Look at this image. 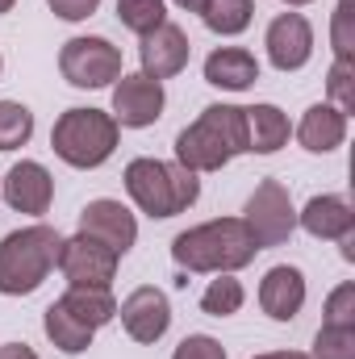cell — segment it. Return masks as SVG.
<instances>
[{"instance_id": "1", "label": "cell", "mask_w": 355, "mask_h": 359, "mask_svg": "<svg viewBox=\"0 0 355 359\" xmlns=\"http://www.w3.org/2000/svg\"><path fill=\"white\" fill-rule=\"evenodd\" d=\"M234 155H247V117L239 104H209L176 134V163L188 172H222Z\"/></svg>"}, {"instance_id": "2", "label": "cell", "mask_w": 355, "mask_h": 359, "mask_svg": "<svg viewBox=\"0 0 355 359\" xmlns=\"http://www.w3.org/2000/svg\"><path fill=\"white\" fill-rule=\"evenodd\" d=\"M255 238L243 217H213L172 238V259L184 271H239L255 259Z\"/></svg>"}, {"instance_id": "3", "label": "cell", "mask_w": 355, "mask_h": 359, "mask_svg": "<svg viewBox=\"0 0 355 359\" xmlns=\"http://www.w3.org/2000/svg\"><path fill=\"white\" fill-rule=\"evenodd\" d=\"M59 230L55 226H25L0 238V292L4 297H29L42 288V280L59 264Z\"/></svg>"}, {"instance_id": "4", "label": "cell", "mask_w": 355, "mask_h": 359, "mask_svg": "<svg viewBox=\"0 0 355 359\" xmlns=\"http://www.w3.org/2000/svg\"><path fill=\"white\" fill-rule=\"evenodd\" d=\"M126 192L147 217H176V213L196 205L201 180H196V172H188L180 163H163V159L142 155L126 168Z\"/></svg>"}, {"instance_id": "5", "label": "cell", "mask_w": 355, "mask_h": 359, "mask_svg": "<svg viewBox=\"0 0 355 359\" xmlns=\"http://www.w3.org/2000/svg\"><path fill=\"white\" fill-rule=\"evenodd\" d=\"M117 134H121V126L113 121V113H105V109H67L51 130V147L67 168L88 172V168H100L105 159H113Z\"/></svg>"}, {"instance_id": "6", "label": "cell", "mask_w": 355, "mask_h": 359, "mask_svg": "<svg viewBox=\"0 0 355 359\" xmlns=\"http://www.w3.org/2000/svg\"><path fill=\"white\" fill-rule=\"evenodd\" d=\"M243 222H247V230H251V238H255L260 251L288 243L293 230H297V209H293L288 188H284L280 180H264V184L251 192Z\"/></svg>"}, {"instance_id": "7", "label": "cell", "mask_w": 355, "mask_h": 359, "mask_svg": "<svg viewBox=\"0 0 355 359\" xmlns=\"http://www.w3.org/2000/svg\"><path fill=\"white\" fill-rule=\"evenodd\" d=\"M59 72L72 88H109L121 76V50L109 38H72L59 50Z\"/></svg>"}, {"instance_id": "8", "label": "cell", "mask_w": 355, "mask_h": 359, "mask_svg": "<svg viewBox=\"0 0 355 359\" xmlns=\"http://www.w3.org/2000/svg\"><path fill=\"white\" fill-rule=\"evenodd\" d=\"M117 251H109L105 243H96L88 234H76V238H63L59 243V264L67 284L76 288H109L113 276H117Z\"/></svg>"}, {"instance_id": "9", "label": "cell", "mask_w": 355, "mask_h": 359, "mask_svg": "<svg viewBox=\"0 0 355 359\" xmlns=\"http://www.w3.org/2000/svg\"><path fill=\"white\" fill-rule=\"evenodd\" d=\"M163 104H168V96H163V84L159 80H151V76H117V84H113V121L117 126H126V130H147V126H155L159 117H163Z\"/></svg>"}, {"instance_id": "10", "label": "cell", "mask_w": 355, "mask_h": 359, "mask_svg": "<svg viewBox=\"0 0 355 359\" xmlns=\"http://www.w3.org/2000/svg\"><path fill=\"white\" fill-rule=\"evenodd\" d=\"M121 326L134 343H159L172 326V305H168V292L155 288V284H142L134 288L126 301H121Z\"/></svg>"}, {"instance_id": "11", "label": "cell", "mask_w": 355, "mask_h": 359, "mask_svg": "<svg viewBox=\"0 0 355 359\" xmlns=\"http://www.w3.org/2000/svg\"><path fill=\"white\" fill-rule=\"evenodd\" d=\"M267 59L276 72H301L314 55V29L301 13H280L264 34Z\"/></svg>"}, {"instance_id": "12", "label": "cell", "mask_w": 355, "mask_h": 359, "mask_svg": "<svg viewBox=\"0 0 355 359\" xmlns=\"http://www.w3.org/2000/svg\"><path fill=\"white\" fill-rule=\"evenodd\" d=\"M80 234L105 243V247L117 251V255H126V251L134 247V238H138V222H134V213H130L121 201L100 196V201H88V205H84V213H80Z\"/></svg>"}, {"instance_id": "13", "label": "cell", "mask_w": 355, "mask_h": 359, "mask_svg": "<svg viewBox=\"0 0 355 359\" xmlns=\"http://www.w3.org/2000/svg\"><path fill=\"white\" fill-rule=\"evenodd\" d=\"M0 196L8 201V209L17 213H29V217H42L55 201V180L42 163L34 159H21L8 168V176L0 180Z\"/></svg>"}, {"instance_id": "14", "label": "cell", "mask_w": 355, "mask_h": 359, "mask_svg": "<svg viewBox=\"0 0 355 359\" xmlns=\"http://www.w3.org/2000/svg\"><path fill=\"white\" fill-rule=\"evenodd\" d=\"M142 76H151V80H172L180 76L184 67H188V55H192V46H188V34L172 25V21H163L159 29H151L147 38H142Z\"/></svg>"}, {"instance_id": "15", "label": "cell", "mask_w": 355, "mask_h": 359, "mask_svg": "<svg viewBox=\"0 0 355 359\" xmlns=\"http://www.w3.org/2000/svg\"><path fill=\"white\" fill-rule=\"evenodd\" d=\"M260 305L272 322H293L305 305V276L301 268H288V264H276L260 280Z\"/></svg>"}, {"instance_id": "16", "label": "cell", "mask_w": 355, "mask_h": 359, "mask_svg": "<svg viewBox=\"0 0 355 359\" xmlns=\"http://www.w3.org/2000/svg\"><path fill=\"white\" fill-rule=\"evenodd\" d=\"M205 80L213 88H226V92H243L260 80V63L251 50L243 46H217L209 59H205Z\"/></svg>"}, {"instance_id": "17", "label": "cell", "mask_w": 355, "mask_h": 359, "mask_svg": "<svg viewBox=\"0 0 355 359\" xmlns=\"http://www.w3.org/2000/svg\"><path fill=\"white\" fill-rule=\"evenodd\" d=\"M297 226L305 230V234H314V238H347L355 230V213L351 205L343 201V196H314L301 213H297Z\"/></svg>"}, {"instance_id": "18", "label": "cell", "mask_w": 355, "mask_h": 359, "mask_svg": "<svg viewBox=\"0 0 355 359\" xmlns=\"http://www.w3.org/2000/svg\"><path fill=\"white\" fill-rule=\"evenodd\" d=\"M343 138H347V113H339L335 104H314V109H305V117H301V126H297V142H301L305 151L326 155V151L343 147Z\"/></svg>"}, {"instance_id": "19", "label": "cell", "mask_w": 355, "mask_h": 359, "mask_svg": "<svg viewBox=\"0 0 355 359\" xmlns=\"http://www.w3.org/2000/svg\"><path fill=\"white\" fill-rule=\"evenodd\" d=\"M59 305H63L84 330H92V334L117 318V301H113L109 288H76V284H72V288L59 297Z\"/></svg>"}, {"instance_id": "20", "label": "cell", "mask_w": 355, "mask_h": 359, "mask_svg": "<svg viewBox=\"0 0 355 359\" xmlns=\"http://www.w3.org/2000/svg\"><path fill=\"white\" fill-rule=\"evenodd\" d=\"M247 117V151L251 155H272L288 142V117L276 104H251L243 109Z\"/></svg>"}, {"instance_id": "21", "label": "cell", "mask_w": 355, "mask_h": 359, "mask_svg": "<svg viewBox=\"0 0 355 359\" xmlns=\"http://www.w3.org/2000/svg\"><path fill=\"white\" fill-rule=\"evenodd\" d=\"M42 330H46V339L63 351V355H80V351H88L92 347V330H84L59 301L46 309V318H42Z\"/></svg>"}, {"instance_id": "22", "label": "cell", "mask_w": 355, "mask_h": 359, "mask_svg": "<svg viewBox=\"0 0 355 359\" xmlns=\"http://www.w3.org/2000/svg\"><path fill=\"white\" fill-rule=\"evenodd\" d=\"M251 17H255V0H205V8H201V21L222 38L243 34L251 25Z\"/></svg>"}, {"instance_id": "23", "label": "cell", "mask_w": 355, "mask_h": 359, "mask_svg": "<svg viewBox=\"0 0 355 359\" xmlns=\"http://www.w3.org/2000/svg\"><path fill=\"white\" fill-rule=\"evenodd\" d=\"M243 301H247V292L230 271H217V280H209V288L201 292V309L209 318H230V313L243 309Z\"/></svg>"}, {"instance_id": "24", "label": "cell", "mask_w": 355, "mask_h": 359, "mask_svg": "<svg viewBox=\"0 0 355 359\" xmlns=\"http://www.w3.org/2000/svg\"><path fill=\"white\" fill-rule=\"evenodd\" d=\"M117 21H121L130 34L147 38L151 29H159V25L168 21V4H163V0H117Z\"/></svg>"}, {"instance_id": "25", "label": "cell", "mask_w": 355, "mask_h": 359, "mask_svg": "<svg viewBox=\"0 0 355 359\" xmlns=\"http://www.w3.org/2000/svg\"><path fill=\"white\" fill-rule=\"evenodd\" d=\"M34 138V113L17 100H0V151H17Z\"/></svg>"}, {"instance_id": "26", "label": "cell", "mask_w": 355, "mask_h": 359, "mask_svg": "<svg viewBox=\"0 0 355 359\" xmlns=\"http://www.w3.org/2000/svg\"><path fill=\"white\" fill-rule=\"evenodd\" d=\"M309 359H355V326H322Z\"/></svg>"}, {"instance_id": "27", "label": "cell", "mask_w": 355, "mask_h": 359, "mask_svg": "<svg viewBox=\"0 0 355 359\" xmlns=\"http://www.w3.org/2000/svg\"><path fill=\"white\" fill-rule=\"evenodd\" d=\"M326 92H330L339 113H351L355 109V59H335V67L326 76Z\"/></svg>"}, {"instance_id": "28", "label": "cell", "mask_w": 355, "mask_h": 359, "mask_svg": "<svg viewBox=\"0 0 355 359\" xmlns=\"http://www.w3.org/2000/svg\"><path fill=\"white\" fill-rule=\"evenodd\" d=\"M322 326H355V284H339L326 297V322Z\"/></svg>"}, {"instance_id": "29", "label": "cell", "mask_w": 355, "mask_h": 359, "mask_svg": "<svg viewBox=\"0 0 355 359\" xmlns=\"http://www.w3.org/2000/svg\"><path fill=\"white\" fill-rule=\"evenodd\" d=\"M330 42H335V59H355L351 0H339V8H335V29H330Z\"/></svg>"}, {"instance_id": "30", "label": "cell", "mask_w": 355, "mask_h": 359, "mask_svg": "<svg viewBox=\"0 0 355 359\" xmlns=\"http://www.w3.org/2000/svg\"><path fill=\"white\" fill-rule=\"evenodd\" d=\"M172 359H226V347L217 339H209V334H188Z\"/></svg>"}, {"instance_id": "31", "label": "cell", "mask_w": 355, "mask_h": 359, "mask_svg": "<svg viewBox=\"0 0 355 359\" xmlns=\"http://www.w3.org/2000/svg\"><path fill=\"white\" fill-rule=\"evenodd\" d=\"M46 4H51V13L63 17V21H84V17L96 13L100 0H46Z\"/></svg>"}, {"instance_id": "32", "label": "cell", "mask_w": 355, "mask_h": 359, "mask_svg": "<svg viewBox=\"0 0 355 359\" xmlns=\"http://www.w3.org/2000/svg\"><path fill=\"white\" fill-rule=\"evenodd\" d=\"M0 359H38V355H34L25 343H4V347H0Z\"/></svg>"}, {"instance_id": "33", "label": "cell", "mask_w": 355, "mask_h": 359, "mask_svg": "<svg viewBox=\"0 0 355 359\" xmlns=\"http://www.w3.org/2000/svg\"><path fill=\"white\" fill-rule=\"evenodd\" d=\"M255 359H309V355H301V351H267V355H255Z\"/></svg>"}, {"instance_id": "34", "label": "cell", "mask_w": 355, "mask_h": 359, "mask_svg": "<svg viewBox=\"0 0 355 359\" xmlns=\"http://www.w3.org/2000/svg\"><path fill=\"white\" fill-rule=\"evenodd\" d=\"M172 4H180L184 13H201L205 8V0H172Z\"/></svg>"}, {"instance_id": "35", "label": "cell", "mask_w": 355, "mask_h": 359, "mask_svg": "<svg viewBox=\"0 0 355 359\" xmlns=\"http://www.w3.org/2000/svg\"><path fill=\"white\" fill-rule=\"evenodd\" d=\"M13 4H17V0H0V13H8V8H13Z\"/></svg>"}, {"instance_id": "36", "label": "cell", "mask_w": 355, "mask_h": 359, "mask_svg": "<svg viewBox=\"0 0 355 359\" xmlns=\"http://www.w3.org/2000/svg\"><path fill=\"white\" fill-rule=\"evenodd\" d=\"M284 4H293V8H301V4H309V0H284Z\"/></svg>"}, {"instance_id": "37", "label": "cell", "mask_w": 355, "mask_h": 359, "mask_svg": "<svg viewBox=\"0 0 355 359\" xmlns=\"http://www.w3.org/2000/svg\"><path fill=\"white\" fill-rule=\"evenodd\" d=\"M0 67H4V59H0Z\"/></svg>"}]
</instances>
